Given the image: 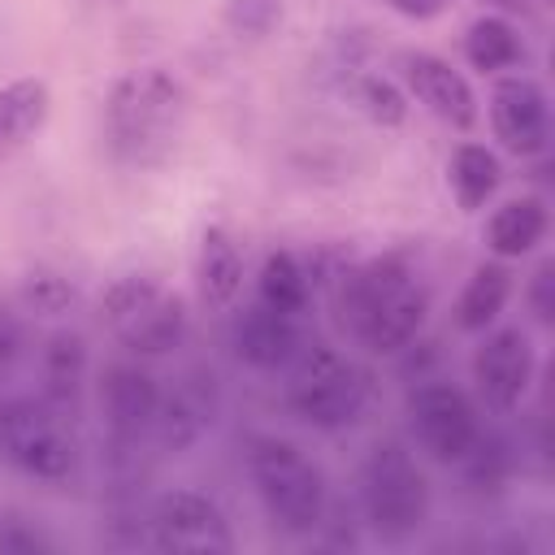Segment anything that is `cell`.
Returning a JSON list of instances; mask_svg holds the SVG:
<instances>
[{"label":"cell","mask_w":555,"mask_h":555,"mask_svg":"<svg viewBox=\"0 0 555 555\" xmlns=\"http://www.w3.org/2000/svg\"><path fill=\"white\" fill-rule=\"evenodd\" d=\"M186 113V87L169 65H130L100 104L104 147L126 169H156L178 152Z\"/></svg>","instance_id":"cell-1"},{"label":"cell","mask_w":555,"mask_h":555,"mask_svg":"<svg viewBox=\"0 0 555 555\" xmlns=\"http://www.w3.org/2000/svg\"><path fill=\"white\" fill-rule=\"evenodd\" d=\"M338 304H343V321L351 338L369 356H399L421 338L434 295L425 278L412 269V260L390 251V256H373L356 264L351 273H343Z\"/></svg>","instance_id":"cell-2"},{"label":"cell","mask_w":555,"mask_h":555,"mask_svg":"<svg viewBox=\"0 0 555 555\" xmlns=\"http://www.w3.org/2000/svg\"><path fill=\"white\" fill-rule=\"evenodd\" d=\"M243 473L264 520L286 538H312L330 516L325 468L282 434H251L243 442Z\"/></svg>","instance_id":"cell-3"},{"label":"cell","mask_w":555,"mask_h":555,"mask_svg":"<svg viewBox=\"0 0 555 555\" xmlns=\"http://www.w3.org/2000/svg\"><path fill=\"white\" fill-rule=\"evenodd\" d=\"M360 520L373 542L408 546L425 533L434 516V486L421 455L403 438H377L356 473Z\"/></svg>","instance_id":"cell-4"},{"label":"cell","mask_w":555,"mask_h":555,"mask_svg":"<svg viewBox=\"0 0 555 555\" xmlns=\"http://www.w3.org/2000/svg\"><path fill=\"white\" fill-rule=\"evenodd\" d=\"M282 403L286 412L317 429V434H343L351 429L373 395V377L360 360L330 343H304V351L282 373Z\"/></svg>","instance_id":"cell-5"},{"label":"cell","mask_w":555,"mask_h":555,"mask_svg":"<svg viewBox=\"0 0 555 555\" xmlns=\"http://www.w3.org/2000/svg\"><path fill=\"white\" fill-rule=\"evenodd\" d=\"M100 321L139 360H156L182 347L191 330L186 299L169 291L156 273H117L100 291Z\"/></svg>","instance_id":"cell-6"},{"label":"cell","mask_w":555,"mask_h":555,"mask_svg":"<svg viewBox=\"0 0 555 555\" xmlns=\"http://www.w3.org/2000/svg\"><path fill=\"white\" fill-rule=\"evenodd\" d=\"M0 464L43 486L69 481L78 473V442L65 412L39 395H0Z\"/></svg>","instance_id":"cell-7"},{"label":"cell","mask_w":555,"mask_h":555,"mask_svg":"<svg viewBox=\"0 0 555 555\" xmlns=\"http://www.w3.org/2000/svg\"><path fill=\"white\" fill-rule=\"evenodd\" d=\"M403 421H408L412 451L442 468H460L486 434L477 399L464 386L442 382V377H425L408 390Z\"/></svg>","instance_id":"cell-8"},{"label":"cell","mask_w":555,"mask_h":555,"mask_svg":"<svg viewBox=\"0 0 555 555\" xmlns=\"http://www.w3.org/2000/svg\"><path fill=\"white\" fill-rule=\"evenodd\" d=\"M468 377L477 390V403L494 416L520 412L538 382V343L529 325H490L477 334V347L468 356Z\"/></svg>","instance_id":"cell-9"},{"label":"cell","mask_w":555,"mask_h":555,"mask_svg":"<svg viewBox=\"0 0 555 555\" xmlns=\"http://www.w3.org/2000/svg\"><path fill=\"white\" fill-rule=\"evenodd\" d=\"M234 525L225 507L204 494L173 486L152 499L147 507V546L165 555H225L234 551Z\"/></svg>","instance_id":"cell-10"},{"label":"cell","mask_w":555,"mask_h":555,"mask_svg":"<svg viewBox=\"0 0 555 555\" xmlns=\"http://www.w3.org/2000/svg\"><path fill=\"white\" fill-rule=\"evenodd\" d=\"M160 382L156 373L130 356V360H108L95 377V399H100V416L104 429L113 438L117 451H134L139 442H152V425H156V408H160Z\"/></svg>","instance_id":"cell-11"},{"label":"cell","mask_w":555,"mask_h":555,"mask_svg":"<svg viewBox=\"0 0 555 555\" xmlns=\"http://www.w3.org/2000/svg\"><path fill=\"white\" fill-rule=\"evenodd\" d=\"M499 147L516 160H538L551 147V95L533 74H499L486 100Z\"/></svg>","instance_id":"cell-12"},{"label":"cell","mask_w":555,"mask_h":555,"mask_svg":"<svg viewBox=\"0 0 555 555\" xmlns=\"http://www.w3.org/2000/svg\"><path fill=\"white\" fill-rule=\"evenodd\" d=\"M399 87L408 91L412 104H421L434 121L468 134L481 121V100L468 82V74L460 65H451L447 56L429 52V48H408L399 52Z\"/></svg>","instance_id":"cell-13"},{"label":"cell","mask_w":555,"mask_h":555,"mask_svg":"<svg viewBox=\"0 0 555 555\" xmlns=\"http://www.w3.org/2000/svg\"><path fill=\"white\" fill-rule=\"evenodd\" d=\"M230 347L238 364H247L251 373H286V364L304 351V330H299V317L251 304L238 312L230 330Z\"/></svg>","instance_id":"cell-14"},{"label":"cell","mask_w":555,"mask_h":555,"mask_svg":"<svg viewBox=\"0 0 555 555\" xmlns=\"http://www.w3.org/2000/svg\"><path fill=\"white\" fill-rule=\"evenodd\" d=\"M35 373H39V399H48L52 408L69 412L78 408L87 382H91V343L82 330H52L39 347H35Z\"/></svg>","instance_id":"cell-15"},{"label":"cell","mask_w":555,"mask_h":555,"mask_svg":"<svg viewBox=\"0 0 555 555\" xmlns=\"http://www.w3.org/2000/svg\"><path fill=\"white\" fill-rule=\"evenodd\" d=\"M243 278H247V264H243V247L234 238V230L225 221H208L199 230V243H195V295L208 312H225L238 304L243 295Z\"/></svg>","instance_id":"cell-16"},{"label":"cell","mask_w":555,"mask_h":555,"mask_svg":"<svg viewBox=\"0 0 555 555\" xmlns=\"http://www.w3.org/2000/svg\"><path fill=\"white\" fill-rule=\"evenodd\" d=\"M546 230H551L546 199L533 191H520V195H507L490 208V217L481 221V243L494 260L516 264L546 243Z\"/></svg>","instance_id":"cell-17"},{"label":"cell","mask_w":555,"mask_h":555,"mask_svg":"<svg viewBox=\"0 0 555 555\" xmlns=\"http://www.w3.org/2000/svg\"><path fill=\"white\" fill-rule=\"evenodd\" d=\"M52 117V87L39 74H22L0 82V165L17 156Z\"/></svg>","instance_id":"cell-18"},{"label":"cell","mask_w":555,"mask_h":555,"mask_svg":"<svg viewBox=\"0 0 555 555\" xmlns=\"http://www.w3.org/2000/svg\"><path fill=\"white\" fill-rule=\"evenodd\" d=\"M460 52H464L468 69H477L481 78H499V74H512L525 65L529 43H525V30L507 13H477L464 26Z\"/></svg>","instance_id":"cell-19"},{"label":"cell","mask_w":555,"mask_h":555,"mask_svg":"<svg viewBox=\"0 0 555 555\" xmlns=\"http://www.w3.org/2000/svg\"><path fill=\"white\" fill-rule=\"evenodd\" d=\"M512 291H516V278H512V264L507 260H481L473 264V273L464 278L460 295H455V308H451V321L460 334H486L490 325H499L503 308L512 304Z\"/></svg>","instance_id":"cell-20"},{"label":"cell","mask_w":555,"mask_h":555,"mask_svg":"<svg viewBox=\"0 0 555 555\" xmlns=\"http://www.w3.org/2000/svg\"><path fill=\"white\" fill-rule=\"evenodd\" d=\"M503 186V156L477 139H460L447 156V191L464 217L481 212Z\"/></svg>","instance_id":"cell-21"},{"label":"cell","mask_w":555,"mask_h":555,"mask_svg":"<svg viewBox=\"0 0 555 555\" xmlns=\"http://www.w3.org/2000/svg\"><path fill=\"white\" fill-rule=\"evenodd\" d=\"M212 425V399L204 386L195 382H178L173 390L160 395V408H156V425H152V442L169 455H182L191 451L204 429Z\"/></svg>","instance_id":"cell-22"},{"label":"cell","mask_w":555,"mask_h":555,"mask_svg":"<svg viewBox=\"0 0 555 555\" xmlns=\"http://www.w3.org/2000/svg\"><path fill=\"white\" fill-rule=\"evenodd\" d=\"M256 304L286 312V317H304L312 304V273L308 264L291 251V247H273L260 269H256Z\"/></svg>","instance_id":"cell-23"},{"label":"cell","mask_w":555,"mask_h":555,"mask_svg":"<svg viewBox=\"0 0 555 555\" xmlns=\"http://www.w3.org/2000/svg\"><path fill=\"white\" fill-rule=\"evenodd\" d=\"M17 299H22V312L61 321L78 304V282L56 264H30L22 273V282H17Z\"/></svg>","instance_id":"cell-24"},{"label":"cell","mask_w":555,"mask_h":555,"mask_svg":"<svg viewBox=\"0 0 555 555\" xmlns=\"http://www.w3.org/2000/svg\"><path fill=\"white\" fill-rule=\"evenodd\" d=\"M356 100H360L364 117H369L373 126H382V130L403 126V121H408V108H412V100H408V91L399 87V78H382V74L360 78Z\"/></svg>","instance_id":"cell-25"},{"label":"cell","mask_w":555,"mask_h":555,"mask_svg":"<svg viewBox=\"0 0 555 555\" xmlns=\"http://www.w3.org/2000/svg\"><path fill=\"white\" fill-rule=\"evenodd\" d=\"M56 538L22 512H0V555H52Z\"/></svg>","instance_id":"cell-26"},{"label":"cell","mask_w":555,"mask_h":555,"mask_svg":"<svg viewBox=\"0 0 555 555\" xmlns=\"http://www.w3.org/2000/svg\"><path fill=\"white\" fill-rule=\"evenodd\" d=\"M221 17H225V26L243 39H264V35H273L278 30V22H282V0H225L221 4Z\"/></svg>","instance_id":"cell-27"},{"label":"cell","mask_w":555,"mask_h":555,"mask_svg":"<svg viewBox=\"0 0 555 555\" xmlns=\"http://www.w3.org/2000/svg\"><path fill=\"white\" fill-rule=\"evenodd\" d=\"M26 356H35L26 312L0 299V382H4V377H13V373L26 364Z\"/></svg>","instance_id":"cell-28"},{"label":"cell","mask_w":555,"mask_h":555,"mask_svg":"<svg viewBox=\"0 0 555 555\" xmlns=\"http://www.w3.org/2000/svg\"><path fill=\"white\" fill-rule=\"evenodd\" d=\"M555 269H551V260H542L538 264V273L529 278V286H525V308H529V317L538 321V325H551V312H555V295H551V278Z\"/></svg>","instance_id":"cell-29"},{"label":"cell","mask_w":555,"mask_h":555,"mask_svg":"<svg viewBox=\"0 0 555 555\" xmlns=\"http://www.w3.org/2000/svg\"><path fill=\"white\" fill-rule=\"evenodd\" d=\"M386 9H390L395 17H403V22H416V26H425V22H438V17H447L451 0H386Z\"/></svg>","instance_id":"cell-30"}]
</instances>
